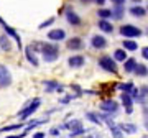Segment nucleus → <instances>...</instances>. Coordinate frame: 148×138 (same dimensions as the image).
<instances>
[{"mask_svg": "<svg viewBox=\"0 0 148 138\" xmlns=\"http://www.w3.org/2000/svg\"><path fill=\"white\" fill-rule=\"evenodd\" d=\"M90 44H92V48L95 49H104L107 46V40L102 35H94L92 40H90Z\"/></svg>", "mask_w": 148, "mask_h": 138, "instance_id": "7", "label": "nucleus"}, {"mask_svg": "<svg viewBox=\"0 0 148 138\" xmlns=\"http://www.w3.org/2000/svg\"><path fill=\"white\" fill-rule=\"evenodd\" d=\"M86 138H94V137H86Z\"/></svg>", "mask_w": 148, "mask_h": 138, "instance_id": "42", "label": "nucleus"}, {"mask_svg": "<svg viewBox=\"0 0 148 138\" xmlns=\"http://www.w3.org/2000/svg\"><path fill=\"white\" fill-rule=\"evenodd\" d=\"M110 130H112V137H114V138H123L122 130L119 127H115V125H114V127H110Z\"/></svg>", "mask_w": 148, "mask_h": 138, "instance_id": "28", "label": "nucleus"}, {"mask_svg": "<svg viewBox=\"0 0 148 138\" xmlns=\"http://www.w3.org/2000/svg\"><path fill=\"white\" fill-rule=\"evenodd\" d=\"M59 130H61V128H51V130H49V135H53V137H58L59 135Z\"/></svg>", "mask_w": 148, "mask_h": 138, "instance_id": "33", "label": "nucleus"}, {"mask_svg": "<svg viewBox=\"0 0 148 138\" xmlns=\"http://www.w3.org/2000/svg\"><path fill=\"white\" fill-rule=\"evenodd\" d=\"M64 38H66V31L63 28H56V30L48 31V40H51V41H63Z\"/></svg>", "mask_w": 148, "mask_h": 138, "instance_id": "6", "label": "nucleus"}, {"mask_svg": "<svg viewBox=\"0 0 148 138\" xmlns=\"http://www.w3.org/2000/svg\"><path fill=\"white\" fill-rule=\"evenodd\" d=\"M66 20H68V23H69V25H73V27H79V25H81L79 15H77L76 12H73L71 8L66 10Z\"/></svg>", "mask_w": 148, "mask_h": 138, "instance_id": "10", "label": "nucleus"}, {"mask_svg": "<svg viewBox=\"0 0 148 138\" xmlns=\"http://www.w3.org/2000/svg\"><path fill=\"white\" fill-rule=\"evenodd\" d=\"M25 54H27V59H28V63H30V64H33L35 68H36L38 64H40V63H38V58L35 56V51H33V49L30 48V46H28V48L25 49Z\"/></svg>", "mask_w": 148, "mask_h": 138, "instance_id": "17", "label": "nucleus"}, {"mask_svg": "<svg viewBox=\"0 0 148 138\" xmlns=\"http://www.w3.org/2000/svg\"><path fill=\"white\" fill-rule=\"evenodd\" d=\"M40 53L43 54V59L46 63H53L59 56V48L54 43H41L40 44Z\"/></svg>", "mask_w": 148, "mask_h": 138, "instance_id": "1", "label": "nucleus"}, {"mask_svg": "<svg viewBox=\"0 0 148 138\" xmlns=\"http://www.w3.org/2000/svg\"><path fill=\"white\" fill-rule=\"evenodd\" d=\"M99 66L107 72H117V61L112 59V56H102L99 59Z\"/></svg>", "mask_w": 148, "mask_h": 138, "instance_id": "2", "label": "nucleus"}, {"mask_svg": "<svg viewBox=\"0 0 148 138\" xmlns=\"http://www.w3.org/2000/svg\"><path fill=\"white\" fill-rule=\"evenodd\" d=\"M0 48L3 49V51H10L12 49V41L7 35H2L0 36Z\"/></svg>", "mask_w": 148, "mask_h": 138, "instance_id": "18", "label": "nucleus"}, {"mask_svg": "<svg viewBox=\"0 0 148 138\" xmlns=\"http://www.w3.org/2000/svg\"><path fill=\"white\" fill-rule=\"evenodd\" d=\"M112 16L115 18V20H120L122 16H123V5H115L112 8Z\"/></svg>", "mask_w": 148, "mask_h": 138, "instance_id": "22", "label": "nucleus"}, {"mask_svg": "<svg viewBox=\"0 0 148 138\" xmlns=\"http://www.w3.org/2000/svg\"><path fill=\"white\" fill-rule=\"evenodd\" d=\"M142 56L145 59H148V46H145V48H142Z\"/></svg>", "mask_w": 148, "mask_h": 138, "instance_id": "35", "label": "nucleus"}, {"mask_svg": "<svg viewBox=\"0 0 148 138\" xmlns=\"http://www.w3.org/2000/svg\"><path fill=\"white\" fill-rule=\"evenodd\" d=\"M137 48H138V44L133 40H125L123 41V49L125 51H137Z\"/></svg>", "mask_w": 148, "mask_h": 138, "instance_id": "23", "label": "nucleus"}, {"mask_svg": "<svg viewBox=\"0 0 148 138\" xmlns=\"http://www.w3.org/2000/svg\"><path fill=\"white\" fill-rule=\"evenodd\" d=\"M38 107H40V99H35V102H32L30 105H27L23 110L18 112V117H20V118H27L28 115H32L33 112L36 110Z\"/></svg>", "mask_w": 148, "mask_h": 138, "instance_id": "4", "label": "nucleus"}, {"mask_svg": "<svg viewBox=\"0 0 148 138\" xmlns=\"http://www.w3.org/2000/svg\"><path fill=\"white\" fill-rule=\"evenodd\" d=\"M110 2L114 5H123V3H125V0H110Z\"/></svg>", "mask_w": 148, "mask_h": 138, "instance_id": "38", "label": "nucleus"}, {"mask_svg": "<svg viewBox=\"0 0 148 138\" xmlns=\"http://www.w3.org/2000/svg\"><path fill=\"white\" fill-rule=\"evenodd\" d=\"M119 87H120L123 92H130V90H132V87H133V84H132V82H127V84H120Z\"/></svg>", "mask_w": 148, "mask_h": 138, "instance_id": "31", "label": "nucleus"}, {"mask_svg": "<svg viewBox=\"0 0 148 138\" xmlns=\"http://www.w3.org/2000/svg\"><path fill=\"white\" fill-rule=\"evenodd\" d=\"M130 13H132L133 16L142 18V16H145V13H147V8H143V7H140V5H135V7L130 8Z\"/></svg>", "mask_w": 148, "mask_h": 138, "instance_id": "20", "label": "nucleus"}, {"mask_svg": "<svg viewBox=\"0 0 148 138\" xmlns=\"http://www.w3.org/2000/svg\"><path fill=\"white\" fill-rule=\"evenodd\" d=\"M101 109L104 112H107V113H115L117 109H119V104H117L115 100H112V99H109V100H104L101 104Z\"/></svg>", "mask_w": 148, "mask_h": 138, "instance_id": "9", "label": "nucleus"}, {"mask_svg": "<svg viewBox=\"0 0 148 138\" xmlns=\"http://www.w3.org/2000/svg\"><path fill=\"white\" fill-rule=\"evenodd\" d=\"M97 27H99V30H102L104 33H112L114 31V25H112L110 21H107V20H99Z\"/></svg>", "mask_w": 148, "mask_h": 138, "instance_id": "16", "label": "nucleus"}, {"mask_svg": "<svg viewBox=\"0 0 148 138\" xmlns=\"http://www.w3.org/2000/svg\"><path fill=\"white\" fill-rule=\"evenodd\" d=\"M120 35L125 38H137L142 36V30L133 25H123V27H120Z\"/></svg>", "mask_w": 148, "mask_h": 138, "instance_id": "3", "label": "nucleus"}, {"mask_svg": "<svg viewBox=\"0 0 148 138\" xmlns=\"http://www.w3.org/2000/svg\"><path fill=\"white\" fill-rule=\"evenodd\" d=\"M95 3H99V5H104V2H106V0H94Z\"/></svg>", "mask_w": 148, "mask_h": 138, "instance_id": "39", "label": "nucleus"}, {"mask_svg": "<svg viewBox=\"0 0 148 138\" xmlns=\"http://www.w3.org/2000/svg\"><path fill=\"white\" fill-rule=\"evenodd\" d=\"M137 68V59L135 58H127L123 61V69H125V72H133Z\"/></svg>", "mask_w": 148, "mask_h": 138, "instance_id": "14", "label": "nucleus"}, {"mask_svg": "<svg viewBox=\"0 0 148 138\" xmlns=\"http://www.w3.org/2000/svg\"><path fill=\"white\" fill-rule=\"evenodd\" d=\"M82 133H86V130H84V128H79V130H74V132H71V135H69V137H71V138H73V137H81Z\"/></svg>", "mask_w": 148, "mask_h": 138, "instance_id": "32", "label": "nucleus"}, {"mask_svg": "<svg viewBox=\"0 0 148 138\" xmlns=\"http://www.w3.org/2000/svg\"><path fill=\"white\" fill-rule=\"evenodd\" d=\"M97 16H101V20H107V18L112 16V10H109V8H101V10L97 12Z\"/></svg>", "mask_w": 148, "mask_h": 138, "instance_id": "26", "label": "nucleus"}, {"mask_svg": "<svg viewBox=\"0 0 148 138\" xmlns=\"http://www.w3.org/2000/svg\"><path fill=\"white\" fill-rule=\"evenodd\" d=\"M61 128H69L71 132H74V130H79V128H82V123H81L79 120H71V122L64 123Z\"/></svg>", "mask_w": 148, "mask_h": 138, "instance_id": "19", "label": "nucleus"}, {"mask_svg": "<svg viewBox=\"0 0 148 138\" xmlns=\"http://www.w3.org/2000/svg\"><path fill=\"white\" fill-rule=\"evenodd\" d=\"M28 133L27 132H23L21 135H12V137H5V138H23V137H27Z\"/></svg>", "mask_w": 148, "mask_h": 138, "instance_id": "36", "label": "nucleus"}, {"mask_svg": "<svg viewBox=\"0 0 148 138\" xmlns=\"http://www.w3.org/2000/svg\"><path fill=\"white\" fill-rule=\"evenodd\" d=\"M132 2H142V0H132Z\"/></svg>", "mask_w": 148, "mask_h": 138, "instance_id": "41", "label": "nucleus"}, {"mask_svg": "<svg viewBox=\"0 0 148 138\" xmlns=\"http://www.w3.org/2000/svg\"><path fill=\"white\" fill-rule=\"evenodd\" d=\"M143 115H145V122H147V128H148V107L143 109Z\"/></svg>", "mask_w": 148, "mask_h": 138, "instance_id": "37", "label": "nucleus"}, {"mask_svg": "<svg viewBox=\"0 0 148 138\" xmlns=\"http://www.w3.org/2000/svg\"><path fill=\"white\" fill-rule=\"evenodd\" d=\"M2 27L5 28V33H7V35H8V36H12V38L16 41V44H18V49H21V38H20V35H18V33H16L12 27H8L7 23H3Z\"/></svg>", "mask_w": 148, "mask_h": 138, "instance_id": "12", "label": "nucleus"}, {"mask_svg": "<svg viewBox=\"0 0 148 138\" xmlns=\"http://www.w3.org/2000/svg\"><path fill=\"white\" fill-rule=\"evenodd\" d=\"M81 2H86V3H87V2H90V0H81Z\"/></svg>", "mask_w": 148, "mask_h": 138, "instance_id": "40", "label": "nucleus"}, {"mask_svg": "<svg viewBox=\"0 0 148 138\" xmlns=\"http://www.w3.org/2000/svg\"><path fill=\"white\" fill-rule=\"evenodd\" d=\"M23 125H25L23 122L16 123V125H8V127H3V128H0V133H3V132H12V130H18V128H21Z\"/></svg>", "mask_w": 148, "mask_h": 138, "instance_id": "27", "label": "nucleus"}, {"mask_svg": "<svg viewBox=\"0 0 148 138\" xmlns=\"http://www.w3.org/2000/svg\"><path fill=\"white\" fill-rule=\"evenodd\" d=\"M147 10H148V8H147Z\"/></svg>", "mask_w": 148, "mask_h": 138, "instance_id": "43", "label": "nucleus"}, {"mask_svg": "<svg viewBox=\"0 0 148 138\" xmlns=\"http://www.w3.org/2000/svg\"><path fill=\"white\" fill-rule=\"evenodd\" d=\"M45 87H46V92H53V90H63V85L56 82V81H45Z\"/></svg>", "mask_w": 148, "mask_h": 138, "instance_id": "15", "label": "nucleus"}, {"mask_svg": "<svg viewBox=\"0 0 148 138\" xmlns=\"http://www.w3.org/2000/svg\"><path fill=\"white\" fill-rule=\"evenodd\" d=\"M132 100H133V99L130 97L128 92H123V94H122V102H123V105H125V112H127V113H132V112H133Z\"/></svg>", "mask_w": 148, "mask_h": 138, "instance_id": "13", "label": "nucleus"}, {"mask_svg": "<svg viewBox=\"0 0 148 138\" xmlns=\"http://www.w3.org/2000/svg\"><path fill=\"white\" fill-rule=\"evenodd\" d=\"M137 76H142V77H145V76L148 74V68L147 66H143V64H137V68H135V71H133Z\"/></svg>", "mask_w": 148, "mask_h": 138, "instance_id": "25", "label": "nucleus"}, {"mask_svg": "<svg viewBox=\"0 0 148 138\" xmlns=\"http://www.w3.org/2000/svg\"><path fill=\"white\" fill-rule=\"evenodd\" d=\"M12 84V76L8 72V69L0 66V87H8Z\"/></svg>", "mask_w": 148, "mask_h": 138, "instance_id": "5", "label": "nucleus"}, {"mask_svg": "<svg viewBox=\"0 0 148 138\" xmlns=\"http://www.w3.org/2000/svg\"><path fill=\"white\" fill-rule=\"evenodd\" d=\"M53 23H54V16H51V18H48L46 21H43L41 25H40V30H43V28L49 27V25H53Z\"/></svg>", "mask_w": 148, "mask_h": 138, "instance_id": "30", "label": "nucleus"}, {"mask_svg": "<svg viewBox=\"0 0 148 138\" xmlns=\"http://www.w3.org/2000/svg\"><path fill=\"white\" fill-rule=\"evenodd\" d=\"M68 48L73 49V51H79V49L84 48V41H82L81 38L74 36V38H71V40H68Z\"/></svg>", "mask_w": 148, "mask_h": 138, "instance_id": "11", "label": "nucleus"}, {"mask_svg": "<svg viewBox=\"0 0 148 138\" xmlns=\"http://www.w3.org/2000/svg\"><path fill=\"white\" fill-rule=\"evenodd\" d=\"M45 137H46V133L45 132H36L35 135H33V138H45Z\"/></svg>", "mask_w": 148, "mask_h": 138, "instance_id": "34", "label": "nucleus"}, {"mask_svg": "<svg viewBox=\"0 0 148 138\" xmlns=\"http://www.w3.org/2000/svg\"><path fill=\"white\" fill-rule=\"evenodd\" d=\"M114 59H115V61H125V59H127V51H125V49H115Z\"/></svg>", "mask_w": 148, "mask_h": 138, "instance_id": "24", "label": "nucleus"}, {"mask_svg": "<svg viewBox=\"0 0 148 138\" xmlns=\"http://www.w3.org/2000/svg\"><path fill=\"white\" fill-rule=\"evenodd\" d=\"M86 117L89 118V120H90L92 123H101V117H99V115H95V113H92V112H89V113H87Z\"/></svg>", "mask_w": 148, "mask_h": 138, "instance_id": "29", "label": "nucleus"}, {"mask_svg": "<svg viewBox=\"0 0 148 138\" xmlns=\"http://www.w3.org/2000/svg\"><path fill=\"white\" fill-rule=\"evenodd\" d=\"M84 63H86V59H84V56H81V54L71 56V58L68 59V64H69V66H71L73 69H79V68H82V66H84Z\"/></svg>", "mask_w": 148, "mask_h": 138, "instance_id": "8", "label": "nucleus"}, {"mask_svg": "<svg viewBox=\"0 0 148 138\" xmlns=\"http://www.w3.org/2000/svg\"><path fill=\"white\" fill-rule=\"evenodd\" d=\"M119 128L125 133H135L137 132V125H133V123H120Z\"/></svg>", "mask_w": 148, "mask_h": 138, "instance_id": "21", "label": "nucleus"}]
</instances>
